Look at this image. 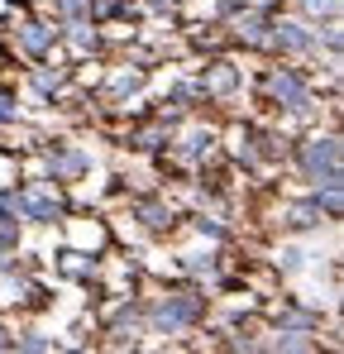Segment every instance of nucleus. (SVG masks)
<instances>
[]
</instances>
